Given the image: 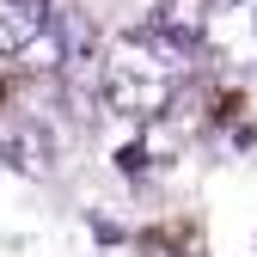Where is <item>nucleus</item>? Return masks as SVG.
<instances>
[{
    "label": "nucleus",
    "mask_w": 257,
    "mask_h": 257,
    "mask_svg": "<svg viewBox=\"0 0 257 257\" xmlns=\"http://www.w3.org/2000/svg\"><path fill=\"white\" fill-rule=\"evenodd\" d=\"M116 166H122V172H147V147H122Z\"/></svg>",
    "instance_id": "nucleus-5"
},
{
    "label": "nucleus",
    "mask_w": 257,
    "mask_h": 257,
    "mask_svg": "<svg viewBox=\"0 0 257 257\" xmlns=\"http://www.w3.org/2000/svg\"><path fill=\"white\" fill-rule=\"evenodd\" d=\"M0 166H19L25 178H49V141L37 128H7L0 135Z\"/></svg>",
    "instance_id": "nucleus-4"
},
{
    "label": "nucleus",
    "mask_w": 257,
    "mask_h": 257,
    "mask_svg": "<svg viewBox=\"0 0 257 257\" xmlns=\"http://www.w3.org/2000/svg\"><path fill=\"white\" fill-rule=\"evenodd\" d=\"M196 43L227 68H257V0H208L196 19Z\"/></svg>",
    "instance_id": "nucleus-2"
},
{
    "label": "nucleus",
    "mask_w": 257,
    "mask_h": 257,
    "mask_svg": "<svg viewBox=\"0 0 257 257\" xmlns=\"http://www.w3.org/2000/svg\"><path fill=\"white\" fill-rule=\"evenodd\" d=\"M184 55L190 49H178V43H166L159 31H122V37H110V49H104V68H98V92H104V104L116 110V116H135V122H147V116H159L172 104V92H178V80H184Z\"/></svg>",
    "instance_id": "nucleus-1"
},
{
    "label": "nucleus",
    "mask_w": 257,
    "mask_h": 257,
    "mask_svg": "<svg viewBox=\"0 0 257 257\" xmlns=\"http://www.w3.org/2000/svg\"><path fill=\"white\" fill-rule=\"evenodd\" d=\"M49 31V0H0V55L31 49Z\"/></svg>",
    "instance_id": "nucleus-3"
},
{
    "label": "nucleus",
    "mask_w": 257,
    "mask_h": 257,
    "mask_svg": "<svg viewBox=\"0 0 257 257\" xmlns=\"http://www.w3.org/2000/svg\"><path fill=\"white\" fill-rule=\"evenodd\" d=\"M159 257H166V251H159Z\"/></svg>",
    "instance_id": "nucleus-6"
}]
</instances>
